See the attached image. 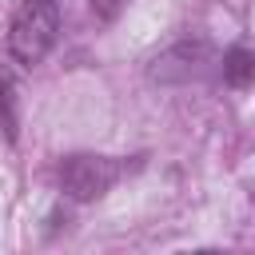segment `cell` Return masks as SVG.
<instances>
[{"label":"cell","instance_id":"277c9868","mask_svg":"<svg viewBox=\"0 0 255 255\" xmlns=\"http://www.w3.org/2000/svg\"><path fill=\"white\" fill-rule=\"evenodd\" d=\"M223 80L231 88H251L255 84V52H247V48L223 52Z\"/></svg>","mask_w":255,"mask_h":255},{"label":"cell","instance_id":"7a4b0ae2","mask_svg":"<svg viewBox=\"0 0 255 255\" xmlns=\"http://www.w3.org/2000/svg\"><path fill=\"white\" fill-rule=\"evenodd\" d=\"M116 179H120V163L108 159V155H88V151H80V155H68V159L60 163V187H64L72 199H80V203L100 199Z\"/></svg>","mask_w":255,"mask_h":255},{"label":"cell","instance_id":"3957f363","mask_svg":"<svg viewBox=\"0 0 255 255\" xmlns=\"http://www.w3.org/2000/svg\"><path fill=\"white\" fill-rule=\"evenodd\" d=\"M203 60H207V48H203V44H175V48H167V52L155 56L151 80H159V84L191 80V76H199V64H203Z\"/></svg>","mask_w":255,"mask_h":255},{"label":"cell","instance_id":"5b68a950","mask_svg":"<svg viewBox=\"0 0 255 255\" xmlns=\"http://www.w3.org/2000/svg\"><path fill=\"white\" fill-rule=\"evenodd\" d=\"M0 128L8 139H16V88L8 76H0Z\"/></svg>","mask_w":255,"mask_h":255},{"label":"cell","instance_id":"8992f818","mask_svg":"<svg viewBox=\"0 0 255 255\" xmlns=\"http://www.w3.org/2000/svg\"><path fill=\"white\" fill-rule=\"evenodd\" d=\"M88 4H92V12H96L100 20H116V16L124 12L128 0H88Z\"/></svg>","mask_w":255,"mask_h":255},{"label":"cell","instance_id":"6da1fadb","mask_svg":"<svg viewBox=\"0 0 255 255\" xmlns=\"http://www.w3.org/2000/svg\"><path fill=\"white\" fill-rule=\"evenodd\" d=\"M60 36V8L56 0H24L8 28V52L20 64H40Z\"/></svg>","mask_w":255,"mask_h":255}]
</instances>
